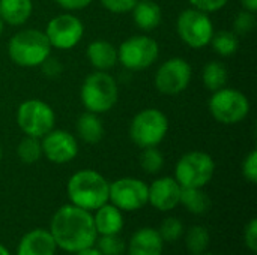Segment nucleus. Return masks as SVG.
<instances>
[{
  "mask_svg": "<svg viewBox=\"0 0 257 255\" xmlns=\"http://www.w3.org/2000/svg\"><path fill=\"white\" fill-rule=\"evenodd\" d=\"M160 56L158 42L149 35H133L117 47L119 63L128 71H145Z\"/></svg>",
  "mask_w": 257,
  "mask_h": 255,
  "instance_id": "obj_10",
  "label": "nucleus"
},
{
  "mask_svg": "<svg viewBox=\"0 0 257 255\" xmlns=\"http://www.w3.org/2000/svg\"><path fill=\"white\" fill-rule=\"evenodd\" d=\"M202 81H203V86L211 92H215V90L227 86L229 72H227L226 65L218 60L208 62L202 71Z\"/></svg>",
  "mask_w": 257,
  "mask_h": 255,
  "instance_id": "obj_24",
  "label": "nucleus"
},
{
  "mask_svg": "<svg viewBox=\"0 0 257 255\" xmlns=\"http://www.w3.org/2000/svg\"><path fill=\"white\" fill-rule=\"evenodd\" d=\"M169 132V119L158 108H143L130 122V138L139 149L160 146Z\"/></svg>",
  "mask_w": 257,
  "mask_h": 255,
  "instance_id": "obj_5",
  "label": "nucleus"
},
{
  "mask_svg": "<svg viewBox=\"0 0 257 255\" xmlns=\"http://www.w3.org/2000/svg\"><path fill=\"white\" fill-rule=\"evenodd\" d=\"M193 68L184 57H170L164 60L155 75L154 86L155 89L166 96H173L182 93L191 83Z\"/></svg>",
  "mask_w": 257,
  "mask_h": 255,
  "instance_id": "obj_11",
  "label": "nucleus"
},
{
  "mask_svg": "<svg viewBox=\"0 0 257 255\" xmlns=\"http://www.w3.org/2000/svg\"><path fill=\"white\" fill-rule=\"evenodd\" d=\"M66 192L71 204L93 212L108 203L110 183L95 170H80L69 177Z\"/></svg>",
  "mask_w": 257,
  "mask_h": 255,
  "instance_id": "obj_2",
  "label": "nucleus"
},
{
  "mask_svg": "<svg viewBox=\"0 0 257 255\" xmlns=\"http://www.w3.org/2000/svg\"><path fill=\"white\" fill-rule=\"evenodd\" d=\"M33 12L32 0H0V18L8 26H23Z\"/></svg>",
  "mask_w": 257,
  "mask_h": 255,
  "instance_id": "obj_22",
  "label": "nucleus"
},
{
  "mask_svg": "<svg viewBox=\"0 0 257 255\" xmlns=\"http://www.w3.org/2000/svg\"><path fill=\"white\" fill-rule=\"evenodd\" d=\"M56 2L65 11H80L87 8L93 0H56Z\"/></svg>",
  "mask_w": 257,
  "mask_h": 255,
  "instance_id": "obj_37",
  "label": "nucleus"
},
{
  "mask_svg": "<svg viewBox=\"0 0 257 255\" xmlns=\"http://www.w3.org/2000/svg\"><path fill=\"white\" fill-rule=\"evenodd\" d=\"M256 27V14L242 9L236 14L233 20V32L236 35H248Z\"/></svg>",
  "mask_w": 257,
  "mask_h": 255,
  "instance_id": "obj_31",
  "label": "nucleus"
},
{
  "mask_svg": "<svg viewBox=\"0 0 257 255\" xmlns=\"http://www.w3.org/2000/svg\"><path fill=\"white\" fill-rule=\"evenodd\" d=\"M163 248L164 240L158 230L145 227L131 236L126 251L128 255H163Z\"/></svg>",
  "mask_w": 257,
  "mask_h": 255,
  "instance_id": "obj_17",
  "label": "nucleus"
},
{
  "mask_svg": "<svg viewBox=\"0 0 257 255\" xmlns=\"http://www.w3.org/2000/svg\"><path fill=\"white\" fill-rule=\"evenodd\" d=\"M57 245L48 230L36 228L26 233L17 248V255H56Z\"/></svg>",
  "mask_w": 257,
  "mask_h": 255,
  "instance_id": "obj_16",
  "label": "nucleus"
},
{
  "mask_svg": "<svg viewBox=\"0 0 257 255\" xmlns=\"http://www.w3.org/2000/svg\"><path fill=\"white\" fill-rule=\"evenodd\" d=\"M80 98L86 111L95 114L108 113L119 99L117 81L107 71H95L84 78L80 89Z\"/></svg>",
  "mask_w": 257,
  "mask_h": 255,
  "instance_id": "obj_4",
  "label": "nucleus"
},
{
  "mask_svg": "<svg viewBox=\"0 0 257 255\" xmlns=\"http://www.w3.org/2000/svg\"><path fill=\"white\" fill-rule=\"evenodd\" d=\"M74 255H102L95 246H92V248H87V249H83V251H80V252H75Z\"/></svg>",
  "mask_w": 257,
  "mask_h": 255,
  "instance_id": "obj_39",
  "label": "nucleus"
},
{
  "mask_svg": "<svg viewBox=\"0 0 257 255\" xmlns=\"http://www.w3.org/2000/svg\"><path fill=\"white\" fill-rule=\"evenodd\" d=\"M0 255H11L9 254V251H8V249H6V248L2 245V243H0Z\"/></svg>",
  "mask_w": 257,
  "mask_h": 255,
  "instance_id": "obj_40",
  "label": "nucleus"
},
{
  "mask_svg": "<svg viewBox=\"0 0 257 255\" xmlns=\"http://www.w3.org/2000/svg\"><path fill=\"white\" fill-rule=\"evenodd\" d=\"M41 69H42V72L47 75V77H50V78H56V77H59L60 74H62V71H63V66H62V63H60V60L59 59H56V57H48L42 65H41Z\"/></svg>",
  "mask_w": 257,
  "mask_h": 255,
  "instance_id": "obj_36",
  "label": "nucleus"
},
{
  "mask_svg": "<svg viewBox=\"0 0 257 255\" xmlns=\"http://www.w3.org/2000/svg\"><path fill=\"white\" fill-rule=\"evenodd\" d=\"M42 156L53 164H68L78 155L77 137L63 129H51L41 138Z\"/></svg>",
  "mask_w": 257,
  "mask_h": 255,
  "instance_id": "obj_14",
  "label": "nucleus"
},
{
  "mask_svg": "<svg viewBox=\"0 0 257 255\" xmlns=\"http://www.w3.org/2000/svg\"><path fill=\"white\" fill-rule=\"evenodd\" d=\"M95 246L102 255H123L126 251L125 242L117 234L96 237Z\"/></svg>",
  "mask_w": 257,
  "mask_h": 255,
  "instance_id": "obj_29",
  "label": "nucleus"
},
{
  "mask_svg": "<svg viewBox=\"0 0 257 255\" xmlns=\"http://www.w3.org/2000/svg\"><path fill=\"white\" fill-rule=\"evenodd\" d=\"M17 156L23 164H35L42 158L41 138L24 135L17 146Z\"/></svg>",
  "mask_w": 257,
  "mask_h": 255,
  "instance_id": "obj_26",
  "label": "nucleus"
},
{
  "mask_svg": "<svg viewBox=\"0 0 257 255\" xmlns=\"http://www.w3.org/2000/svg\"><path fill=\"white\" fill-rule=\"evenodd\" d=\"M3 27H5V23H3V20L0 18V35L3 33Z\"/></svg>",
  "mask_w": 257,
  "mask_h": 255,
  "instance_id": "obj_41",
  "label": "nucleus"
},
{
  "mask_svg": "<svg viewBox=\"0 0 257 255\" xmlns=\"http://www.w3.org/2000/svg\"><path fill=\"white\" fill-rule=\"evenodd\" d=\"M130 12L134 24L143 32L155 30L163 20V9L155 0H137Z\"/></svg>",
  "mask_w": 257,
  "mask_h": 255,
  "instance_id": "obj_19",
  "label": "nucleus"
},
{
  "mask_svg": "<svg viewBox=\"0 0 257 255\" xmlns=\"http://www.w3.org/2000/svg\"><path fill=\"white\" fill-rule=\"evenodd\" d=\"M158 233H160V236H161V239L164 242H176L184 234V225H182L181 219L170 216V218H166L161 222Z\"/></svg>",
  "mask_w": 257,
  "mask_h": 255,
  "instance_id": "obj_30",
  "label": "nucleus"
},
{
  "mask_svg": "<svg viewBox=\"0 0 257 255\" xmlns=\"http://www.w3.org/2000/svg\"><path fill=\"white\" fill-rule=\"evenodd\" d=\"M181 189L182 186L175 177H158L148 185V203L160 212L173 210L176 206H179Z\"/></svg>",
  "mask_w": 257,
  "mask_h": 255,
  "instance_id": "obj_15",
  "label": "nucleus"
},
{
  "mask_svg": "<svg viewBox=\"0 0 257 255\" xmlns=\"http://www.w3.org/2000/svg\"><path fill=\"white\" fill-rule=\"evenodd\" d=\"M51 48L71 50L84 36V24L74 14H59L53 17L44 30Z\"/></svg>",
  "mask_w": 257,
  "mask_h": 255,
  "instance_id": "obj_12",
  "label": "nucleus"
},
{
  "mask_svg": "<svg viewBox=\"0 0 257 255\" xmlns=\"http://www.w3.org/2000/svg\"><path fill=\"white\" fill-rule=\"evenodd\" d=\"M140 167L146 174H157L164 167V155L158 150V147L142 149L140 153Z\"/></svg>",
  "mask_w": 257,
  "mask_h": 255,
  "instance_id": "obj_28",
  "label": "nucleus"
},
{
  "mask_svg": "<svg viewBox=\"0 0 257 255\" xmlns=\"http://www.w3.org/2000/svg\"><path fill=\"white\" fill-rule=\"evenodd\" d=\"M214 173V158L202 150L182 155L175 167V179L182 188H203L212 180Z\"/></svg>",
  "mask_w": 257,
  "mask_h": 255,
  "instance_id": "obj_7",
  "label": "nucleus"
},
{
  "mask_svg": "<svg viewBox=\"0 0 257 255\" xmlns=\"http://www.w3.org/2000/svg\"><path fill=\"white\" fill-rule=\"evenodd\" d=\"M86 57L95 71H110L117 63V47L105 39H95L87 45Z\"/></svg>",
  "mask_w": 257,
  "mask_h": 255,
  "instance_id": "obj_18",
  "label": "nucleus"
},
{
  "mask_svg": "<svg viewBox=\"0 0 257 255\" xmlns=\"http://www.w3.org/2000/svg\"><path fill=\"white\" fill-rule=\"evenodd\" d=\"M200 255H217V254H209V252H203V254Z\"/></svg>",
  "mask_w": 257,
  "mask_h": 255,
  "instance_id": "obj_42",
  "label": "nucleus"
},
{
  "mask_svg": "<svg viewBox=\"0 0 257 255\" xmlns=\"http://www.w3.org/2000/svg\"><path fill=\"white\" fill-rule=\"evenodd\" d=\"M242 176L250 183L257 182V152L251 150L242 162Z\"/></svg>",
  "mask_w": 257,
  "mask_h": 255,
  "instance_id": "obj_32",
  "label": "nucleus"
},
{
  "mask_svg": "<svg viewBox=\"0 0 257 255\" xmlns=\"http://www.w3.org/2000/svg\"><path fill=\"white\" fill-rule=\"evenodd\" d=\"M176 32L181 41L194 50L205 48L211 44L214 35V23L209 14L196 8L181 11L176 20Z\"/></svg>",
  "mask_w": 257,
  "mask_h": 255,
  "instance_id": "obj_8",
  "label": "nucleus"
},
{
  "mask_svg": "<svg viewBox=\"0 0 257 255\" xmlns=\"http://www.w3.org/2000/svg\"><path fill=\"white\" fill-rule=\"evenodd\" d=\"M244 242L245 246L251 251V252H257V219L253 218L244 231Z\"/></svg>",
  "mask_w": 257,
  "mask_h": 255,
  "instance_id": "obj_35",
  "label": "nucleus"
},
{
  "mask_svg": "<svg viewBox=\"0 0 257 255\" xmlns=\"http://www.w3.org/2000/svg\"><path fill=\"white\" fill-rule=\"evenodd\" d=\"M17 125L24 135L42 138L56 125V114L50 104L41 99L23 101L15 113Z\"/></svg>",
  "mask_w": 257,
  "mask_h": 255,
  "instance_id": "obj_9",
  "label": "nucleus"
},
{
  "mask_svg": "<svg viewBox=\"0 0 257 255\" xmlns=\"http://www.w3.org/2000/svg\"><path fill=\"white\" fill-rule=\"evenodd\" d=\"M0 161H2V147H0Z\"/></svg>",
  "mask_w": 257,
  "mask_h": 255,
  "instance_id": "obj_43",
  "label": "nucleus"
},
{
  "mask_svg": "<svg viewBox=\"0 0 257 255\" xmlns=\"http://www.w3.org/2000/svg\"><path fill=\"white\" fill-rule=\"evenodd\" d=\"M211 45L214 51L221 57L233 56L239 48V38L233 30H220L214 32Z\"/></svg>",
  "mask_w": 257,
  "mask_h": 255,
  "instance_id": "obj_25",
  "label": "nucleus"
},
{
  "mask_svg": "<svg viewBox=\"0 0 257 255\" xmlns=\"http://www.w3.org/2000/svg\"><path fill=\"white\" fill-rule=\"evenodd\" d=\"M188 2H190L191 8H196L206 14L217 12L229 3V0H188Z\"/></svg>",
  "mask_w": 257,
  "mask_h": 255,
  "instance_id": "obj_33",
  "label": "nucleus"
},
{
  "mask_svg": "<svg viewBox=\"0 0 257 255\" xmlns=\"http://www.w3.org/2000/svg\"><path fill=\"white\" fill-rule=\"evenodd\" d=\"M211 237H209V231L205 227L200 225H194L188 230L187 236H185V243L188 251L193 255H200L206 252L208 246H209Z\"/></svg>",
  "mask_w": 257,
  "mask_h": 255,
  "instance_id": "obj_27",
  "label": "nucleus"
},
{
  "mask_svg": "<svg viewBox=\"0 0 257 255\" xmlns=\"http://www.w3.org/2000/svg\"><path fill=\"white\" fill-rule=\"evenodd\" d=\"M179 204L193 215H205L211 209V198L203 188H182Z\"/></svg>",
  "mask_w": 257,
  "mask_h": 255,
  "instance_id": "obj_23",
  "label": "nucleus"
},
{
  "mask_svg": "<svg viewBox=\"0 0 257 255\" xmlns=\"http://www.w3.org/2000/svg\"><path fill=\"white\" fill-rule=\"evenodd\" d=\"M101 5L113 14H125L133 9L137 0H99Z\"/></svg>",
  "mask_w": 257,
  "mask_h": 255,
  "instance_id": "obj_34",
  "label": "nucleus"
},
{
  "mask_svg": "<svg viewBox=\"0 0 257 255\" xmlns=\"http://www.w3.org/2000/svg\"><path fill=\"white\" fill-rule=\"evenodd\" d=\"M51 45L42 30L23 29L14 33L8 42V56L21 68H38L51 56Z\"/></svg>",
  "mask_w": 257,
  "mask_h": 255,
  "instance_id": "obj_3",
  "label": "nucleus"
},
{
  "mask_svg": "<svg viewBox=\"0 0 257 255\" xmlns=\"http://www.w3.org/2000/svg\"><path fill=\"white\" fill-rule=\"evenodd\" d=\"M211 116L221 125H238L244 122L251 110V104L245 93L232 87H221L212 92L208 102Z\"/></svg>",
  "mask_w": 257,
  "mask_h": 255,
  "instance_id": "obj_6",
  "label": "nucleus"
},
{
  "mask_svg": "<svg viewBox=\"0 0 257 255\" xmlns=\"http://www.w3.org/2000/svg\"><path fill=\"white\" fill-rule=\"evenodd\" d=\"M242 9H247L250 12H257V0H241Z\"/></svg>",
  "mask_w": 257,
  "mask_h": 255,
  "instance_id": "obj_38",
  "label": "nucleus"
},
{
  "mask_svg": "<svg viewBox=\"0 0 257 255\" xmlns=\"http://www.w3.org/2000/svg\"><path fill=\"white\" fill-rule=\"evenodd\" d=\"M75 132H77V137L83 140L86 144H98L105 135V128L99 114L84 111L77 119Z\"/></svg>",
  "mask_w": 257,
  "mask_h": 255,
  "instance_id": "obj_21",
  "label": "nucleus"
},
{
  "mask_svg": "<svg viewBox=\"0 0 257 255\" xmlns=\"http://www.w3.org/2000/svg\"><path fill=\"white\" fill-rule=\"evenodd\" d=\"M108 201L122 212H134L148 204V185L136 177H122L110 183Z\"/></svg>",
  "mask_w": 257,
  "mask_h": 255,
  "instance_id": "obj_13",
  "label": "nucleus"
},
{
  "mask_svg": "<svg viewBox=\"0 0 257 255\" xmlns=\"http://www.w3.org/2000/svg\"><path fill=\"white\" fill-rule=\"evenodd\" d=\"M93 222L98 236H110V234H119L123 230V213L120 209L113 206L111 203H105L99 209L95 210Z\"/></svg>",
  "mask_w": 257,
  "mask_h": 255,
  "instance_id": "obj_20",
  "label": "nucleus"
},
{
  "mask_svg": "<svg viewBox=\"0 0 257 255\" xmlns=\"http://www.w3.org/2000/svg\"><path fill=\"white\" fill-rule=\"evenodd\" d=\"M48 231L57 248L69 254L95 246L98 237L93 215L74 204L62 206L53 215Z\"/></svg>",
  "mask_w": 257,
  "mask_h": 255,
  "instance_id": "obj_1",
  "label": "nucleus"
}]
</instances>
